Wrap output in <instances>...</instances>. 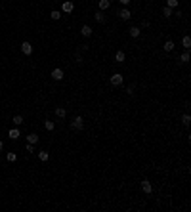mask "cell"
<instances>
[{
	"mask_svg": "<svg viewBox=\"0 0 191 212\" xmlns=\"http://www.w3.org/2000/svg\"><path fill=\"white\" fill-rule=\"evenodd\" d=\"M124 59H126V54H124L122 50H119L117 54H115V61H117V63H124Z\"/></svg>",
	"mask_w": 191,
	"mask_h": 212,
	"instance_id": "obj_11",
	"label": "cell"
},
{
	"mask_svg": "<svg viewBox=\"0 0 191 212\" xmlns=\"http://www.w3.org/2000/svg\"><path fill=\"white\" fill-rule=\"evenodd\" d=\"M119 2H121L122 6H128V4H130V0H119Z\"/></svg>",
	"mask_w": 191,
	"mask_h": 212,
	"instance_id": "obj_31",
	"label": "cell"
},
{
	"mask_svg": "<svg viewBox=\"0 0 191 212\" xmlns=\"http://www.w3.org/2000/svg\"><path fill=\"white\" fill-rule=\"evenodd\" d=\"M141 191L147 193V195L153 191V186H151V182H149V180H143V182H141Z\"/></svg>",
	"mask_w": 191,
	"mask_h": 212,
	"instance_id": "obj_6",
	"label": "cell"
},
{
	"mask_svg": "<svg viewBox=\"0 0 191 212\" xmlns=\"http://www.w3.org/2000/svg\"><path fill=\"white\" fill-rule=\"evenodd\" d=\"M147 27H149V21L143 19V21H141V25H140V29H147Z\"/></svg>",
	"mask_w": 191,
	"mask_h": 212,
	"instance_id": "obj_29",
	"label": "cell"
},
{
	"mask_svg": "<svg viewBox=\"0 0 191 212\" xmlns=\"http://www.w3.org/2000/svg\"><path fill=\"white\" fill-rule=\"evenodd\" d=\"M94 19L97 21V23H105V13H103L101 10H97V12L94 13Z\"/></svg>",
	"mask_w": 191,
	"mask_h": 212,
	"instance_id": "obj_13",
	"label": "cell"
},
{
	"mask_svg": "<svg viewBox=\"0 0 191 212\" xmlns=\"http://www.w3.org/2000/svg\"><path fill=\"white\" fill-rule=\"evenodd\" d=\"M180 4V0H166V6L168 8H178Z\"/></svg>",
	"mask_w": 191,
	"mask_h": 212,
	"instance_id": "obj_23",
	"label": "cell"
},
{
	"mask_svg": "<svg viewBox=\"0 0 191 212\" xmlns=\"http://www.w3.org/2000/svg\"><path fill=\"white\" fill-rule=\"evenodd\" d=\"M128 34H130L132 38H138V36L141 34V29H140V27H130V31H128Z\"/></svg>",
	"mask_w": 191,
	"mask_h": 212,
	"instance_id": "obj_12",
	"label": "cell"
},
{
	"mask_svg": "<svg viewBox=\"0 0 191 212\" xmlns=\"http://www.w3.org/2000/svg\"><path fill=\"white\" fill-rule=\"evenodd\" d=\"M44 126H46V130H50V132H52L54 128H56V124H54L52 121H46V122H44Z\"/></svg>",
	"mask_w": 191,
	"mask_h": 212,
	"instance_id": "obj_25",
	"label": "cell"
},
{
	"mask_svg": "<svg viewBox=\"0 0 191 212\" xmlns=\"http://www.w3.org/2000/svg\"><path fill=\"white\" fill-rule=\"evenodd\" d=\"M126 94H128V96H134V84L126 88Z\"/></svg>",
	"mask_w": 191,
	"mask_h": 212,
	"instance_id": "obj_28",
	"label": "cell"
},
{
	"mask_svg": "<svg viewBox=\"0 0 191 212\" xmlns=\"http://www.w3.org/2000/svg\"><path fill=\"white\" fill-rule=\"evenodd\" d=\"M174 48H176V46H174L172 40H166V42H164V52H172Z\"/></svg>",
	"mask_w": 191,
	"mask_h": 212,
	"instance_id": "obj_20",
	"label": "cell"
},
{
	"mask_svg": "<svg viewBox=\"0 0 191 212\" xmlns=\"http://www.w3.org/2000/svg\"><path fill=\"white\" fill-rule=\"evenodd\" d=\"M119 17H121L122 21H130V17H132V13H130V10H128V8H122L121 12H119Z\"/></svg>",
	"mask_w": 191,
	"mask_h": 212,
	"instance_id": "obj_4",
	"label": "cell"
},
{
	"mask_svg": "<svg viewBox=\"0 0 191 212\" xmlns=\"http://www.w3.org/2000/svg\"><path fill=\"white\" fill-rule=\"evenodd\" d=\"M189 122H191V117L185 113V115L182 117V124H184V126H189Z\"/></svg>",
	"mask_w": 191,
	"mask_h": 212,
	"instance_id": "obj_22",
	"label": "cell"
},
{
	"mask_svg": "<svg viewBox=\"0 0 191 212\" xmlns=\"http://www.w3.org/2000/svg\"><path fill=\"white\" fill-rule=\"evenodd\" d=\"M50 17H52V19H54V21H57V19H59V17H61V12H57V10H54V12L50 13Z\"/></svg>",
	"mask_w": 191,
	"mask_h": 212,
	"instance_id": "obj_24",
	"label": "cell"
},
{
	"mask_svg": "<svg viewBox=\"0 0 191 212\" xmlns=\"http://www.w3.org/2000/svg\"><path fill=\"white\" fill-rule=\"evenodd\" d=\"M71 128H75V130H82L84 128V119L80 115H76L75 119H73V122H71Z\"/></svg>",
	"mask_w": 191,
	"mask_h": 212,
	"instance_id": "obj_2",
	"label": "cell"
},
{
	"mask_svg": "<svg viewBox=\"0 0 191 212\" xmlns=\"http://www.w3.org/2000/svg\"><path fill=\"white\" fill-rule=\"evenodd\" d=\"M38 140H40V138H38L36 134H29V136H27V143H38Z\"/></svg>",
	"mask_w": 191,
	"mask_h": 212,
	"instance_id": "obj_16",
	"label": "cell"
},
{
	"mask_svg": "<svg viewBox=\"0 0 191 212\" xmlns=\"http://www.w3.org/2000/svg\"><path fill=\"white\" fill-rule=\"evenodd\" d=\"M56 117H57V119H65V117H67L65 107H56Z\"/></svg>",
	"mask_w": 191,
	"mask_h": 212,
	"instance_id": "obj_14",
	"label": "cell"
},
{
	"mask_svg": "<svg viewBox=\"0 0 191 212\" xmlns=\"http://www.w3.org/2000/svg\"><path fill=\"white\" fill-rule=\"evenodd\" d=\"M2 149H4V143H2V141H0V151H2Z\"/></svg>",
	"mask_w": 191,
	"mask_h": 212,
	"instance_id": "obj_32",
	"label": "cell"
},
{
	"mask_svg": "<svg viewBox=\"0 0 191 212\" xmlns=\"http://www.w3.org/2000/svg\"><path fill=\"white\" fill-rule=\"evenodd\" d=\"M19 136H21V132H19L17 128H10V132H8V138H10V140H19Z\"/></svg>",
	"mask_w": 191,
	"mask_h": 212,
	"instance_id": "obj_10",
	"label": "cell"
},
{
	"mask_svg": "<svg viewBox=\"0 0 191 212\" xmlns=\"http://www.w3.org/2000/svg\"><path fill=\"white\" fill-rule=\"evenodd\" d=\"M50 77L54 78V80H61V78H63V69H59V67H56V69H52Z\"/></svg>",
	"mask_w": 191,
	"mask_h": 212,
	"instance_id": "obj_3",
	"label": "cell"
},
{
	"mask_svg": "<svg viewBox=\"0 0 191 212\" xmlns=\"http://www.w3.org/2000/svg\"><path fill=\"white\" fill-rule=\"evenodd\" d=\"M76 63H82V61H84V59H82V56H80V54H76Z\"/></svg>",
	"mask_w": 191,
	"mask_h": 212,
	"instance_id": "obj_30",
	"label": "cell"
},
{
	"mask_svg": "<svg viewBox=\"0 0 191 212\" xmlns=\"http://www.w3.org/2000/svg\"><path fill=\"white\" fill-rule=\"evenodd\" d=\"M12 122L15 124V126H21V124H23V117H21V115H15V117L12 119Z\"/></svg>",
	"mask_w": 191,
	"mask_h": 212,
	"instance_id": "obj_19",
	"label": "cell"
},
{
	"mask_svg": "<svg viewBox=\"0 0 191 212\" xmlns=\"http://www.w3.org/2000/svg\"><path fill=\"white\" fill-rule=\"evenodd\" d=\"M6 161L8 162H15V161H17V155H15V153H8L6 155Z\"/></svg>",
	"mask_w": 191,
	"mask_h": 212,
	"instance_id": "obj_21",
	"label": "cell"
},
{
	"mask_svg": "<svg viewBox=\"0 0 191 212\" xmlns=\"http://www.w3.org/2000/svg\"><path fill=\"white\" fill-rule=\"evenodd\" d=\"M97 8H99L101 12L109 10V8H111V0H99V2H97Z\"/></svg>",
	"mask_w": 191,
	"mask_h": 212,
	"instance_id": "obj_8",
	"label": "cell"
},
{
	"mask_svg": "<svg viewBox=\"0 0 191 212\" xmlns=\"http://www.w3.org/2000/svg\"><path fill=\"white\" fill-rule=\"evenodd\" d=\"M36 155H38V159H40L42 162H46L48 159H50V153H48V151H38Z\"/></svg>",
	"mask_w": 191,
	"mask_h": 212,
	"instance_id": "obj_15",
	"label": "cell"
},
{
	"mask_svg": "<svg viewBox=\"0 0 191 212\" xmlns=\"http://www.w3.org/2000/svg\"><path fill=\"white\" fill-rule=\"evenodd\" d=\"M109 82H111V86H122V82H124V77H122L121 73H115V75H111Z\"/></svg>",
	"mask_w": 191,
	"mask_h": 212,
	"instance_id": "obj_1",
	"label": "cell"
},
{
	"mask_svg": "<svg viewBox=\"0 0 191 212\" xmlns=\"http://www.w3.org/2000/svg\"><path fill=\"white\" fill-rule=\"evenodd\" d=\"M21 52H23L25 56H31V54H32V46H31V42H23V44H21Z\"/></svg>",
	"mask_w": 191,
	"mask_h": 212,
	"instance_id": "obj_7",
	"label": "cell"
},
{
	"mask_svg": "<svg viewBox=\"0 0 191 212\" xmlns=\"http://www.w3.org/2000/svg\"><path fill=\"white\" fill-rule=\"evenodd\" d=\"M80 34H82V36H86V38H88V36H92V27H90V25H82V27H80Z\"/></svg>",
	"mask_w": 191,
	"mask_h": 212,
	"instance_id": "obj_9",
	"label": "cell"
},
{
	"mask_svg": "<svg viewBox=\"0 0 191 212\" xmlns=\"http://www.w3.org/2000/svg\"><path fill=\"white\" fill-rule=\"evenodd\" d=\"M189 50H185L184 54H182V58H180V61H182V63H189Z\"/></svg>",
	"mask_w": 191,
	"mask_h": 212,
	"instance_id": "obj_18",
	"label": "cell"
},
{
	"mask_svg": "<svg viewBox=\"0 0 191 212\" xmlns=\"http://www.w3.org/2000/svg\"><path fill=\"white\" fill-rule=\"evenodd\" d=\"M182 44H184V48H185V50H189V48H191V38L187 36V34H185L184 38H182Z\"/></svg>",
	"mask_w": 191,
	"mask_h": 212,
	"instance_id": "obj_17",
	"label": "cell"
},
{
	"mask_svg": "<svg viewBox=\"0 0 191 212\" xmlns=\"http://www.w3.org/2000/svg\"><path fill=\"white\" fill-rule=\"evenodd\" d=\"M25 149H27V153H34V143H27Z\"/></svg>",
	"mask_w": 191,
	"mask_h": 212,
	"instance_id": "obj_27",
	"label": "cell"
},
{
	"mask_svg": "<svg viewBox=\"0 0 191 212\" xmlns=\"http://www.w3.org/2000/svg\"><path fill=\"white\" fill-rule=\"evenodd\" d=\"M61 10H63L65 13H71L73 10H75V4H73L71 0H65V2H63V6H61Z\"/></svg>",
	"mask_w": 191,
	"mask_h": 212,
	"instance_id": "obj_5",
	"label": "cell"
},
{
	"mask_svg": "<svg viewBox=\"0 0 191 212\" xmlns=\"http://www.w3.org/2000/svg\"><path fill=\"white\" fill-rule=\"evenodd\" d=\"M162 13H164V17H170V15H172V8L164 6V8H162Z\"/></svg>",
	"mask_w": 191,
	"mask_h": 212,
	"instance_id": "obj_26",
	"label": "cell"
}]
</instances>
